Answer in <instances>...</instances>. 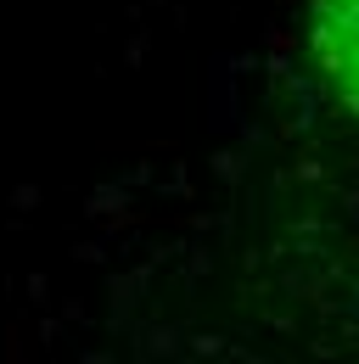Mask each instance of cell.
Masks as SVG:
<instances>
[{"mask_svg":"<svg viewBox=\"0 0 359 364\" xmlns=\"http://www.w3.org/2000/svg\"><path fill=\"white\" fill-rule=\"evenodd\" d=\"M314 62L331 101L359 118V0H314Z\"/></svg>","mask_w":359,"mask_h":364,"instance_id":"obj_1","label":"cell"}]
</instances>
